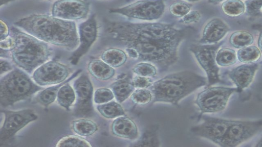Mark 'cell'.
Returning <instances> with one entry per match:
<instances>
[{
  "instance_id": "cell-14",
  "label": "cell",
  "mask_w": 262,
  "mask_h": 147,
  "mask_svg": "<svg viewBox=\"0 0 262 147\" xmlns=\"http://www.w3.org/2000/svg\"><path fill=\"white\" fill-rule=\"evenodd\" d=\"M90 10V3L83 0H58L53 5L52 16L68 20L85 18Z\"/></svg>"
},
{
  "instance_id": "cell-5",
  "label": "cell",
  "mask_w": 262,
  "mask_h": 147,
  "mask_svg": "<svg viewBox=\"0 0 262 147\" xmlns=\"http://www.w3.org/2000/svg\"><path fill=\"white\" fill-rule=\"evenodd\" d=\"M42 89L23 70L15 68L1 79V105L4 108L13 106Z\"/></svg>"
},
{
  "instance_id": "cell-26",
  "label": "cell",
  "mask_w": 262,
  "mask_h": 147,
  "mask_svg": "<svg viewBox=\"0 0 262 147\" xmlns=\"http://www.w3.org/2000/svg\"><path fill=\"white\" fill-rule=\"evenodd\" d=\"M96 108L100 114L106 118L112 119L125 115L122 107L115 101L100 104Z\"/></svg>"
},
{
  "instance_id": "cell-10",
  "label": "cell",
  "mask_w": 262,
  "mask_h": 147,
  "mask_svg": "<svg viewBox=\"0 0 262 147\" xmlns=\"http://www.w3.org/2000/svg\"><path fill=\"white\" fill-rule=\"evenodd\" d=\"M262 130V119L231 120L219 146L235 147L254 136Z\"/></svg>"
},
{
  "instance_id": "cell-38",
  "label": "cell",
  "mask_w": 262,
  "mask_h": 147,
  "mask_svg": "<svg viewBox=\"0 0 262 147\" xmlns=\"http://www.w3.org/2000/svg\"><path fill=\"white\" fill-rule=\"evenodd\" d=\"M201 15L198 11H190L183 17H181L180 22L188 24L198 22L201 19Z\"/></svg>"
},
{
  "instance_id": "cell-48",
  "label": "cell",
  "mask_w": 262,
  "mask_h": 147,
  "mask_svg": "<svg viewBox=\"0 0 262 147\" xmlns=\"http://www.w3.org/2000/svg\"><path fill=\"white\" fill-rule=\"evenodd\" d=\"M261 9H262V8H261Z\"/></svg>"
},
{
  "instance_id": "cell-9",
  "label": "cell",
  "mask_w": 262,
  "mask_h": 147,
  "mask_svg": "<svg viewBox=\"0 0 262 147\" xmlns=\"http://www.w3.org/2000/svg\"><path fill=\"white\" fill-rule=\"evenodd\" d=\"M4 121L0 130V145L12 140L16 133L30 122L38 119L31 109L18 111L4 110Z\"/></svg>"
},
{
  "instance_id": "cell-1",
  "label": "cell",
  "mask_w": 262,
  "mask_h": 147,
  "mask_svg": "<svg viewBox=\"0 0 262 147\" xmlns=\"http://www.w3.org/2000/svg\"><path fill=\"white\" fill-rule=\"evenodd\" d=\"M105 30L112 39L135 48L138 59L166 70L177 62L178 48L190 28L178 29L174 24L132 23L104 20Z\"/></svg>"
},
{
  "instance_id": "cell-24",
  "label": "cell",
  "mask_w": 262,
  "mask_h": 147,
  "mask_svg": "<svg viewBox=\"0 0 262 147\" xmlns=\"http://www.w3.org/2000/svg\"><path fill=\"white\" fill-rule=\"evenodd\" d=\"M56 99L61 107L67 111L70 110V107L76 100V93L69 82L60 87L58 92Z\"/></svg>"
},
{
  "instance_id": "cell-41",
  "label": "cell",
  "mask_w": 262,
  "mask_h": 147,
  "mask_svg": "<svg viewBox=\"0 0 262 147\" xmlns=\"http://www.w3.org/2000/svg\"><path fill=\"white\" fill-rule=\"evenodd\" d=\"M125 51L126 53L130 57L133 58H138V53L135 48L132 47H127Z\"/></svg>"
},
{
  "instance_id": "cell-31",
  "label": "cell",
  "mask_w": 262,
  "mask_h": 147,
  "mask_svg": "<svg viewBox=\"0 0 262 147\" xmlns=\"http://www.w3.org/2000/svg\"><path fill=\"white\" fill-rule=\"evenodd\" d=\"M55 146H92L90 143L82 137L74 135L66 136L61 138Z\"/></svg>"
},
{
  "instance_id": "cell-44",
  "label": "cell",
  "mask_w": 262,
  "mask_h": 147,
  "mask_svg": "<svg viewBox=\"0 0 262 147\" xmlns=\"http://www.w3.org/2000/svg\"><path fill=\"white\" fill-rule=\"evenodd\" d=\"M13 1L14 0H1V6L2 7L3 5H6Z\"/></svg>"
},
{
  "instance_id": "cell-25",
  "label": "cell",
  "mask_w": 262,
  "mask_h": 147,
  "mask_svg": "<svg viewBox=\"0 0 262 147\" xmlns=\"http://www.w3.org/2000/svg\"><path fill=\"white\" fill-rule=\"evenodd\" d=\"M71 126L75 133L81 136L84 137L92 135L98 130L97 125L95 122L86 118L73 121Z\"/></svg>"
},
{
  "instance_id": "cell-40",
  "label": "cell",
  "mask_w": 262,
  "mask_h": 147,
  "mask_svg": "<svg viewBox=\"0 0 262 147\" xmlns=\"http://www.w3.org/2000/svg\"><path fill=\"white\" fill-rule=\"evenodd\" d=\"M13 67L9 62L5 59H1V75L10 71Z\"/></svg>"
},
{
  "instance_id": "cell-8",
  "label": "cell",
  "mask_w": 262,
  "mask_h": 147,
  "mask_svg": "<svg viewBox=\"0 0 262 147\" xmlns=\"http://www.w3.org/2000/svg\"><path fill=\"white\" fill-rule=\"evenodd\" d=\"M223 43V41H221L203 45L192 44L190 46V51L193 54L207 74L208 86L222 82L215 58L217 52Z\"/></svg>"
},
{
  "instance_id": "cell-15",
  "label": "cell",
  "mask_w": 262,
  "mask_h": 147,
  "mask_svg": "<svg viewBox=\"0 0 262 147\" xmlns=\"http://www.w3.org/2000/svg\"><path fill=\"white\" fill-rule=\"evenodd\" d=\"M79 46L69 58L72 65H76L95 41L97 36L95 15H92L86 21L79 25Z\"/></svg>"
},
{
  "instance_id": "cell-11",
  "label": "cell",
  "mask_w": 262,
  "mask_h": 147,
  "mask_svg": "<svg viewBox=\"0 0 262 147\" xmlns=\"http://www.w3.org/2000/svg\"><path fill=\"white\" fill-rule=\"evenodd\" d=\"M73 87L76 93V102L73 115L78 117H90L94 115L93 105V87L86 74H82L75 80Z\"/></svg>"
},
{
  "instance_id": "cell-13",
  "label": "cell",
  "mask_w": 262,
  "mask_h": 147,
  "mask_svg": "<svg viewBox=\"0 0 262 147\" xmlns=\"http://www.w3.org/2000/svg\"><path fill=\"white\" fill-rule=\"evenodd\" d=\"M203 122L190 129L195 135L206 138L220 145L231 120L211 117L202 116Z\"/></svg>"
},
{
  "instance_id": "cell-34",
  "label": "cell",
  "mask_w": 262,
  "mask_h": 147,
  "mask_svg": "<svg viewBox=\"0 0 262 147\" xmlns=\"http://www.w3.org/2000/svg\"><path fill=\"white\" fill-rule=\"evenodd\" d=\"M114 96L112 90L101 88L95 90L94 94V100L95 103L102 104L111 101Z\"/></svg>"
},
{
  "instance_id": "cell-21",
  "label": "cell",
  "mask_w": 262,
  "mask_h": 147,
  "mask_svg": "<svg viewBox=\"0 0 262 147\" xmlns=\"http://www.w3.org/2000/svg\"><path fill=\"white\" fill-rule=\"evenodd\" d=\"M116 100L119 103H122L135 90L133 81L125 78L120 79L113 83L110 86Z\"/></svg>"
},
{
  "instance_id": "cell-6",
  "label": "cell",
  "mask_w": 262,
  "mask_h": 147,
  "mask_svg": "<svg viewBox=\"0 0 262 147\" xmlns=\"http://www.w3.org/2000/svg\"><path fill=\"white\" fill-rule=\"evenodd\" d=\"M164 0H140L121 8H110V13L128 18L152 20L159 18L165 10Z\"/></svg>"
},
{
  "instance_id": "cell-7",
  "label": "cell",
  "mask_w": 262,
  "mask_h": 147,
  "mask_svg": "<svg viewBox=\"0 0 262 147\" xmlns=\"http://www.w3.org/2000/svg\"><path fill=\"white\" fill-rule=\"evenodd\" d=\"M237 88L226 87H210L200 92L194 101L201 114L221 111L226 108L230 96Z\"/></svg>"
},
{
  "instance_id": "cell-2",
  "label": "cell",
  "mask_w": 262,
  "mask_h": 147,
  "mask_svg": "<svg viewBox=\"0 0 262 147\" xmlns=\"http://www.w3.org/2000/svg\"><path fill=\"white\" fill-rule=\"evenodd\" d=\"M15 25L45 42L69 50L79 44L74 21L46 14H32L21 18Z\"/></svg>"
},
{
  "instance_id": "cell-33",
  "label": "cell",
  "mask_w": 262,
  "mask_h": 147,
  "mask_svg": "<svg viewBox=\"0 0 262 147\" xmlns=\"http://www.w3.org/2000/svg\"><path fill=\"white\" fill-rule=\"evenodd\" d=\"M133 71L138 76L153 77L157 74L155 67L147 62H141L136 64L132 69Z\"/></svg>"
},
{
  "instance_id": "cell-28",
  "label": "cell",
  "mask_w": 262,
  "mask_h": 147,
  "mask_svg": "<svg viewBox=\"0 0 262 147\" xmlns=\"http://www.w3.org/2000/svg\"><path fill=\"white\" fill-rule=\"evenodd\" d=\"M253 35L248 32L238 31L231 34L229 38L230 43L235 48H241L253 43Z\"/></svg>"
},
{
  "instance_id": "cell-22",
  "label": "cell",
  "mask_w": 262,
  "mask_h": 147,
  "mask_svg": "<svg viewBox=\"0 0 262 147\" xmlns=\"http://www.w3.org/2000/svg\"><path fill=\"white\" fill-rule=\"evenodd\" d=\"M159 126L152 124L147 127L140 139L132 146H159L160 142L158 136Z\"/></svg>"
},
{
  "instance_id": "cell-12",
  "label": "cell",
  "mask_w": 262,
  "mask_h": 147,
  "mask_svg": "<svg viewBox=\"0 0 262 147\" xmlns=\"http://www.w3.org/2000/svg\"><path fill=\"white\" fill-rule=\"evenodd\" d=\"M69 74L67 66L52 60L48 61L38 67L33 71L32 78L40 86L56 85L66 80Z\"/></svg>"
},
{
  "instance_id": "cell-27",
  "label": "cell",
  "mask_w": 262,
  "mask_h": 147,
  "mask_svg": "<svg viewBox=\"0 0 262 147\" xmlns=\"http://www.w3.org/2000/svg\"><path fill=\"white\" fill-rule=\"evenodd\" d=\"M236 54L238 60L244 63H254L260 59L261 55L259 48L254 45L239 48Z\"/></svg>"
},
{
  "instance_id": "cell-35",
  "label": "cell",
  "mask_w": 262,
  "mask_h": 147,
  "mask_svg": "<svg viewBox=\"0 0 262 147\" xmlns=\"http://www.w3.org/2000/svg\"><path fill=\"white\" fill-rule=\"evenodd\" d=\"M191 7V5L186 2L178 1L170 6L169 11L174 16L181 18L190 11Z\"/></svg>"
},
{
  "instance_id": "cell-17",
  "label": "cell",
  "mask_w": 262,
  "mask_h": 147,
  "mask_svg": "<svg viewBox=\"0 0 262 147\" xmlns=\"http://www.w3.org/2000/svg\"><path fill=\"white\" fill-rule=\"evenodd\" d=\"M229 30L228 26L222 19L213 18L205 26L199 43L213 44L219 42Z\"/></svg>"
},
{
  "instance_id": "cell-23",
  "label": "cell",
  "mask_w": 262,
  "mask_h": 147,
  "mask_svg": "<svg viewBox=\"0 0 262 147\" xmlns=\"http://www.w3.org/2000/svg\"><path fill=\"white\" fill-rule=\"evenodd\" d=\"M101 59L112 67H118L126 61L127 56L124 51L118 48H109L104 51Z\"/></svg>"
},
{
  "instance_id": "cell-32",
  "label": "cell",
  "mask_w": 262,
  "mask_h": 147,
  "mask_svg": "<svg viewBox=\"0 0 262 147\" xmlns=\"http://www.w3.org/2000/svg\"><path fill=\"white\" fill-rule=\"evenodd\" d=\"M133 102L139 105H145L151 101L152 94L150 90L146 88H137L130 96Z\"/></svg>"
},
{
  "instance_id": "cell-46",
  "label": "cell",
  "mask_w": 262,
  "mask_h": 147,
  "mask_svg": "<svg viewBox=\"0 0 262 147\" xmlns=\"http://www.w3.org/2000/svg\"><path fill=\"white\" fill-rule=\"evenodd\" d=\"M186 1H189V2H194L199 1L200 0H186Z\"/></svg>"
},
{
  "instance_id": "cell-43",
  "label": "cell",
  "mask_w": 262,
  "mask_h": 147,
  "mask_svg": "<svg viewBox=\"0 0 262 147\" xmlns=\"http://www.w3.org/2000/svg\"><path fill=\"white\" fill-rule=\"evenodd\" d=\"M224 0H208V2L211 4H219L222 2H223Z\"/></svg>"
},
{
  "instance_id": "cell-42",
  "label": "cell",
  "mask_w": 262,
  "mask_h": 147,
  "mask_svg": "<svg viewBox=\"0 0 262 147\" xmlns=\"http://www.w3.org/2000/svg\"><path fill=\"white\" fill-rule=\"evenodd\" d=\"M258 48L262 54V30L260 31L257 41Z\"/></svg>"
},
{
  "instance_id": "cell-20",
  "label": "cell",
  "mask_w": 262,
  "mask_h": 147,
  "mask_svg": "<svg viewBox=\"0 0 262 147\" xmlns=\"http://www.w3.org/2000/svg\"><path fill=\"white\" fill-rule=\"evenodd\" d=\"M88 69L92 76L101 80L110 79L115 75L113 67L102 60L94 59L91 61L88 64Z\"/></svg>"
},
{
  "instance_id": "cell-19",
  "label": "cell",
  "mask_w": 262,
  "mask_h": 147,
  "mask_svg": "<svg viewBox=\"0 0 262 147\" xmlns=\"http://www.w3.org/2000/svg\"><path fill=\"white\" fill-rule=\"evenodd\" d=\"M82 71L81 69H78L62 83L42 89L34 97V101L40 104L44 107H48L53 103L57 98V93L60 87L66 83L76 78Z\"/></svg>"
},
{
  "instance_id": "cell-45",
  "label": "cell",
  "mask_w": 262,
  "mask_h": 147,
  "mask_svg": "<svg viewBox=\"0 0 262 147\" xmlns=\"http://www.w3.org/2000/svg\"><path fill=\"white\" fill-rule=\"evenodd\" d=\"M255 146H262V137L259 140V141L256 143Z\"/></svg>"
},
{
  "instance_id": "cell-36",
  "label": "cell",
  "mask_w": 262,
  "mask_h": 147,
  "mask_svg": "<svg viewBox=\"0 0 262 147\" xmlns=\"http://www.w3.org/2000/svg\"><path fill=\"white\" fill-rule=\"evenodd\" d=\"M244 4L247 13L250 15L258 14L262 8V0H246Z\"/></svg>"
},
{
  "instance_id": "cell-47",
  "label": "cell",
  "mask_w": 262,
  "mask_h": 147,
  "mask_svg": "<svg viewBox=\"0 0 262 147\" xmlns=\"http://www.w3.org/2000/svg\"><path fill=\"white\" fill-rule=\"evenodd\" d=\"M130 1H132V0H127V2H129Z\"/></svg>"
},
{
  "instance_id": "cell-3",
  "label": "cell",
  "mask_w": 262,
  "mask_h": 147,
  "mask_svg": "<svg viewBox=\"0 0 262 147\" xmlns=\"http://www.w3.org/2000/svg\"><path fill=\"white\" fill-rule=\"evenodd\" d=\"M10 30L13 41L10 52L17 66L31 74L48 61L52 52L47 42L16 27H12Z\"/></svg>"
},
{
  "instance_id": "cell-29",
  "label": "cell",
  "mask_w": 262,
  "mask_h": 147,
  "mask_svg": "<svg viewBox=\"0 0 262 147\" xmlns=\"http://www.w3.org/2000/svg\"><path fill=\"white\" fill-rule=\"evenodd\" d=\"M222 10L228 16L236 17L245 11V4L241 0H227L221 6Z\"/></svg>"
},
{
  "instance_id": "cell-30",
  "label": "cell",
  "mask_w": 262,
  "mask_h": 147,
  "mask_svg": "<svg viewBox=\"0 0 262 147\" xmlns=\"http://www.w3.org/2000/svg\"><path fill=\"white\" fill-rule=\"evenodd\" d=\"M237 58V54L234 50L222 48L217 52L215 60L217 65L225 67L234 64Z\"/></svg>"
},
{
  "instance_id": "cell-18",
  "label": "cell",
  "mask_w": 262,
  "mask_h": 147,
  "mask_svg": "<svg viewBox=\"0 0 262 147\" xmlns=\"http://www.w3.org/2000/svg\"><path fill=\"white\" fill-rule=\"evenodd\" d=\"M111 129L113 134L119 137L134 140L138 136L136 125L125 115L116 118L112 124Z\"/></svg>"
},
{
  "instance_id": "cell-4",
  "label": "cell",
  "mask_w": 262,
  "mask_h": 147,
  "mask_svg": "<svg viewBox=\"0 0 262 147\" xmlns=\"http://www.w3.org/2000/svg\"><path fill=\"white\" fill-rule=\"evenodd\" d=\"M206 84V79L197 74L184 70L168 75L148 87L153 103L161 102L178 105L183 97Z\"/></svg>"
},
{
  "instance_id": "cell-39",
  "label": "cell",
  "mask_w": 262,
  "mask_h": 147,
  "mask_svg": "<svg viewBox=\"0 0 262 147\" xmlns=\"http://www.w3.org/2000/svg\"><path fill=\"white\" fill-rule=\"evenodd\" d=\"M9 29L7 23L3 20H1V40H3L9 36Z\"/></svg>"
},
{
  "instance_id": "cell-37",
  "label": "cell",
  "mask_w": 262,
  "mask_h": 147,
  "mask_svg": "<svg viewBox=\"0 0 262 147\" xmlns=\"http://www.w3.org/2000/svg\"><path fill=\"white\" fill-rule=\"evenodd\" d=\"M133 83L136 88H147L152 84V81L149 77L137 75L133 78Z\"/></svg>"
},
{
  "instance_id": "cell-16",
  "label": "cell",
  "mask_w": 262,
  "mask_h": 147,
  "mask_svg": "<svg viewBox=\"0 0 262 147\" xmlns=\"http://www.w3.org/2000/svg\"><path fill=\"white\" fill-rule=\"evenodd\" d=\"M258 67V63H245L229 72L228 76L236 86L237 92H241L250 85Z\"/></svg>"
}]
</instances>
